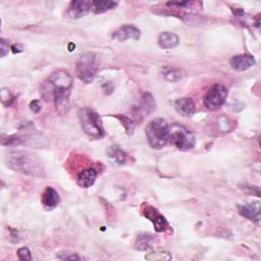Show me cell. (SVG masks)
Returning a JSON list of instances; mask_svg holds the SVG:
<instances>
[{"label":"cell","instance_id":"1","mask_svg":"<svg viewBox=\"0 0 261 261\" xmlns=\"http://www.w3.org/2000/svg\"><path fill=\"white\" fill-rule=\"evenodd\" d=\"M71 75L62 69L52 72L40 86L41 96L45 101H53L56 110L63 114L68 110L69 95L72 89Z\"/></svg>","mask_w":261,"mask_h":261},{"label":"cell","instance_id":"2","mask_svg":"<svg viewBox=\"0 0 261 261\" xmlns=\"http://www.w3.org/2000/svg\"><path fill=\"white\" fill-rule=\"evenodd\" d=\"M6 165L17 172L32 175L45 176L44 166L39 157L25 150H8L5 153Z\"/></svg>","mask_w":261,"mask_h":261},{"label":"cell","instance_id":"3","mask_svg":"<svg viewBox=\"0 0 261 261\" xmlns=\"http://www.w3.org/2000/svg\"><path fill=\"white\" fill-rule=\"evenodd\" d=\"M80 124L84 133L91 139L99 140L105 136V130L99 114L89 107H83L77 112Z\"/></svg>","mask_w":261,"mask_h":261},{"label":"cell","instance_id":"4","mask_svg":"<svg viewBox=\"0 0 261 261\" xmlns=\"http://www.w3.org/2000/svg\"><path fill=\"white\" fill-rule=\"evenodd\" d=\"M99 68V58L94 52H84L75 62V75L86 84L94 81Z\"/></svg>","mask_w":261,"mask_h":261},{"label":"cell","instance_id":"5","mask_svg":"<svg viewBox=\"0 0 261 261\" xmlns=\"http://www.w3.org/2000/svg\"><path fill=\"white\" fill-rule=\"evenodd\" d=\"M146 137L153 149H161L168 142V123L163 118H154L146 126Z\"/></svg>","mask_w":261,"mask_h":261},{"label":"cell","instance_id":"6","mask_svg":"<svg viewBox=\"0 0 261 261\" xmlns=\"http://www.w3.org/2000/svg\"><path fill=\"white\" fill-rule=\"evenodd\" d=\"M168 141L181 151H188L194 148L196 137L186 126L173 122L168 125Z\"/></svg>","mask_w":261,"mask_h":261},{"label":"cell","instance_id":"7","mask_svg":"<svg viewBox=\"0 0 261 261\" xmlns=\"http://www.w3.org/2000/svg\"><path fill=\"white\" fill-rule=\"evenodd\" d=\"M227 97V89L220 84L213 85L204 96V105L207 109L214 111L219 109L225 102Z\"/></svg>","mask_w":261,"mask_h":261},{"label":"cell","instance_id":"8","mask_svg":"<svg viewBox=\"0 0 261 261\" xmlns=\"http://www.w3.org/2000/svg\"><path fill=\"white\" fill-rule=\"evenodd\" d=\"M141 212L147 219H149L153 223L156 231L163 232L168 228V222L166 218L150 204L143 203L141 206Z\"/></svg>","mask_w":261,"mask_h":261},{"label":"cell","instance_id":"9","mask_svg":"<svg viewBox=\"0 0 261 261\" xmlns=\"http://www.w3.org/2000/svg\"><path fill=\"white\" fill-rule=\"evenodd\" d=\"M156 107V103L150 93H144L141 97L140 103L133 108L135 121H142L148 116Z\"/></svg>","mask_w":261,"mask_h":261},{"label":"cell","instance_id":"10","mask_svg":"<svg viewBox=\"0 0 261 261\" xmlns=\"http://www.w3.org/2000/svg\"><path fill=\"white\" fill-rule=\"evenodd\" d=\"M237 208L240 215H242L243 217L257 223L260 221V217H261L260 202H249V203L239 204Z\"/></svg>","mask_w":261,"mask_h":261},{"label":"cell","instance_id":"11","mask_svg":"<svg viewBox=\"0 0 261 261\" xmlns=\"http://www.w3.org/2000/svg\"><path fill=\"white\" fill-rule=\"evenodd\" d=\"M91 4L92 1L86 0L71 1L67 8V15L73 19L81 18L91 11Z\"/></svg>","mask_w":261,"mask_h":261},{"label":"cell","instance_id":"12","mask_svg":"<svg viewBox=\"0 0 261 261\" xmlns=\"http://www.w3.org/2000/svg\"><path fill=\"white\" fill-rule=\"evenodd\" d=\"M140 37L141 31L134 24H124L120 27L118 30H116L112 35V38L119 42H123L127 39L139 40Z\"/></svg>","mask_w":261,"mask_h":261},{"label":"cell","instance_id":"13","mask_svg":"<svg viewBox=\"0 0 261 261\" xmlns=\"http://www.w3.org/2000/svg\"><path fill=\"white\" fill-rule=\"evenodd\" d=\"M173 107L175 111L184 117L192 116L196 111V106L193 99L189 97H181L173 102Z\"/></svg>","mask_w":261,"mask_h":261},{"label":"cell","instance_id":"14","mask_svg":"<svg viewBox=\"0 0 261 261\" xmlns=\"http://www.w3.org/2000/svg\"><path fill=\"white\" fill-rule=\"evenodd\" d=\"M41 202L43 207L46 210H52L54 209L60 202V197L57 191L52 188V187H46L44 190L42 197H41Z\"/></svg>","mask_w":261,"mask_h":261},{"label":"cell","instance_id":"15","mask_svg":"<svg viewBox=\"0 0 261 261\" xmlns=\"http://www.w3.org/2000/svg\"><path fill=\"white\" fill-rule=\"evenodd\" d=\"M256 63L255 58L250 54L236 55L230 59V66L234 70L244 71L251 68Z\"/></svg>","mask_w":261,"mask_h":261},{"label":"cell","instance_id":"16","mask_svg":"<svg viewBox=\"0 0 261 261\" xmlns=\"http://www.w3.org/2000/svg\"><path fill=\"white\" fill-rule=\"evenodd\" d=\"M156 238L149 232H142L138 234L135 241V248L139 251H149L155 247Z\"/></svg>","mask_w":261,"mask_h":261},{"label":"cell","instance_id":"17","mask_svg":"<svg viewBox=\"0 0 261 261\" xmlns=\"http://www.w3.org/2000/svg\"><path fill=\"white\" fill-rule=\"evenodd\" d=\"M97 177V171L94 168H86L82 170L76 177V182L81 188H90L94 185Z\"/></svg>","mask_w":261,"mask_h":261},{"label":"cell","instance_id":"18","mask_svg":"<svg viewBox=\"0 0 261 261\" xmlns=\"http://www.w3.org/2000/svg\"><path fill=\"white\" fill-rule=\"evenodd\" d=\"M158 44L163 49H172L179 44V38L174 33L162 32L158 37Z\"/></svg>","mask_w":261,"mask_h":261},{"label":"cell","instance_id":"19","mask_svg":"<svg viewBox=\"0 0 261 261\" xmlns=\"http://www.w3.org/2000/svg\"><path fill=\"white\" fill-rule=\"evenodd\" d=\"M116 1H110V0H95L92 1L91 4V11L95 14H100L103 12H106L108 10H111L117 6Z\"/></svg>","mask_w":261,"mask_h":261},{"label":"cell","instance_id":"20","mask_svg":"<svg viewBox=\"0 0 261 261\" xmlns=\"http://www.w3.org/2000/svg\"><path fill=\"white\" fill-rule=\"evenodd\" d=\"M108 154H109V157L117 164L121 165L125 162L126 160V154L125 152L120 149L118 146H111L109 151H108Z\"/></svg>","mask_w":261,"mask_h":261},{"label":"cell","instance_id":"21","mask_svg":"<svg viewBox=\"0 0 261 261\" xmlns=\"http://www.w3.org/2000/svg\"><path fill=\"white\" fill-rule=\"evenodd\" d=\"M115 117L117 119H119V121L123 125L127 135H132L134 133L135 125H136V122L134 119H132L130 117H128L126 115H122V114H117V115H115Z\"/></svg>","mask_w":261,"mask_h":261},{"label":"cell","instance_id":"22","mask_svg":"<svg viewBox=\"0 0 261 261\" xmlns=\"http://www.w3.org/2000/svg\"><path fill=\"white\" fill-rule=\"evenodd\" d=\"M146 259H149V260H169L171 258V256L167 253V252H159V251H156V252H151L149 253L148 255L145 256Z\"/></svg>","mask_w":261,"mask_h":261},{"label":"cell","instance_id":"23","mask_svg":"<svg viewBox=\"0 0 261 261\" xmlns=\"http://www.w3.org/2000/svg\"><path fill=\"white\" fill-rule=\"evenodd\" d=\"M164 77L168 82H176V81L180 80L181 73H180V71H178L176 69H167L164 71Z\"/></svg>","mask_w":261,"mask_h":261},{"label":"cell","instance_id":"24","mask_svg":"<svg viewBox=\"0 0 261 261\" xmlns=\"http://www.w3.org/2000/svg\"><path fill=\"white\" fill-rule=\"evenodd\" d=\"M1 101H2L3 105H5V106H8L12 103L13 96L11 95V93L8 89H2L1 90Z\"/></svg>","mask_w":261,"mask_h":261},{"label":"cell","instance_id":"25","mask_svg":"<svg viewBox=\"0 0 261 261\" xmlns=\"http://www.w3.org/2000/svg\"><path fill=\"white\" fill-rule=\"evenodd\" d=\"M17 257L19 260H22V261H29L32 259L31 252L27 247H21L17 250Z\"/></svg>","mask_w":261,"mask_h":261},{"label":"cell","instance_id":"26","mask_svg":"<svg viewBox=\"0 0 261 261\" xmlns=\"http://www.w3.org/2000/svg\"><path fill=\"white\" fill-rule=\"evenodd\" d=\"M56 257L60 260H81L80 256L73 253H67V252H59L56 254Z\"/></svg>","mask_w":261,"mask_h":261},{"label":"cell","instance_id":"27","mask_svg":"<svg viewBox=\"0 0 261 261\" xmlns=\"http://www.w3.org/2000/svg\"><path fill=\"white\" fill-rule=\"evenodd\" d=\"M0 43H1V57H4L5 55L8 54L9 45H8V42L3 38H1Z\"/></svg>","mask_w":261,"mask_h":261},{"label":"cell","instance_id":"28","mask_svg":"<svg viewBox=\"0 0 261 261\" xmlns=\"http://www.w3.org/2000/svg\"><path fill=\"white\" fill-rule=\"evenodd\" d=\"M30 109L35 112V113H38L40 112V110L42 109V105L40 103L39 100H33L31 103H30Z\"/></svg>","mask_w":261,"mask_h":261}]
</instances>
